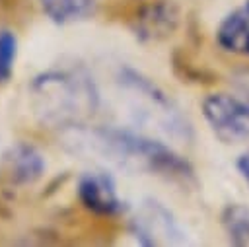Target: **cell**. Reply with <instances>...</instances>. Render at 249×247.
<instances>
[{"instance_id": "obj_13", "label": "cell", "mask_w": 249, "mask_h": 247, "mask_svg": "<svg viewBox=\"0 0 249 247\" xmlns=\"http://www.w3.org/2000/svg\"><path fill=\"white\" fill-rule=\"evenodd\" d=\"M235 169H237V173L241 175V179L249 185V150H245V152H241V154L237 156V159H235Z\"/></svg>"}, {"instance_id": "obj_2", "label": "cell", "mask_w": 249, "mask_h": 247, "mask_svg": "<svg viewBox=\"0 0 249 247\" xmlns=\"http://www.w3.org/2000/svg\"><path fill=\"white\" fill-rule=\"evenodd\" d=\"M95 152L130 171H144L173 183L193 185V165L171 146L144 132L119 126H95L88 132Z\"/></svg>"}, {"instance_id": "obj_4", "label": "cell", "mask_w": 249, "mask_h": 247, "mask_svg": "<svg viewBox=\"0 0 249 247\" xmlns=\"http://www.w3.org/2000/svg\"><path fill=\"white\" fill-rule=\"evenodd\" d=\"M202 117L222 142L249 140V88L206 95L202 99Z\"/></svg>"}, {"instance_id": "obj_7", "label": "cell", "mask_w": 249, "mask_h": 247, "mask_svg": "<svg viewBox=\"0 0 249 247\" xmlns=\"http://www.w3.org/2000/svg\"><path fill=\"white\" fill-rule=\"evenodd\" d=\"M179 23V10L171 0H154L142 6L132 19V31L140 41H161Z\"/></svg>"}, {"instance_id": "obj_8", "label": "cell", "mask_w": 249, "mask_h": 247, "mask_svg": "<svg viewBox=\"0 0 249 247\" xmlns=\"http://www.w3.org/2000/svg\"><path fill=\"white\" fill-rule=\"evenodd\" d=\"M4 167H6L8 181L12 185L25 187V185H33L43 177L47 169V161L35 146L27 142H18L6 150Z\"/></svg>"}, {"instance_id": "obj_3", "label": "cell", "mask_w": 249, "mask_h": 247, "mask_svg": "<svg viewBox=\"0 0 249 247\" xmlns=\"http://www.w3.org/2000/svg\"><path fill=\"white\" fill-rule=\"evenodd\" d=\"M117 82L134 99L132 109L138 121L154 124L158 130L179 142H187L191 138L193 130L189 121L158 84L128 66L119 70Z\"/></svg>"}, {"instance_id": "obj_1", "label": "cell", "mask_w": 249, "mask_h": 247, "mask_svg": "<svg viewBox=\"0 0 249 247\" xmlns=\"http://www.w3.org/2000/svg\"><path fill=\"white\" fill-rule=\"evenodd\" d=\"M35 117L51 128H84L99 107V91L84 68H51L29 86Z\"/></svg>"}, {"instance_id": "obj_12", "label": "cell", "mask_w": 249, "mask_h": 247, "mask_svg": "<svg viewBox=\"0 0 249 247\" xmlns=\"http://www.w3.org/2000/svg\"><path fill=\"white\" fill-rule=\"evenodd\" d=\"M18 54V37L12 29L0 27V84L8 82L14 72Z\"/></svg>"}, {"instance_id": "obj_6", "label": "cell", "mask_w": 249, "mask_h": 247, "mask_svg": "<svg viewBox=\"0 0 249 247\" xmlns=\"http://www.w3.org/2000/svg\"><path fill=\"white\" fill-rule=\"evenodd\" d=\"M78 198L86 210L97 216H119L126 210L117 193V183L107 171H86L78 179Z\"/></svg>"}, {"instance_id": "obj_9", "label": "cell", "mask_w": 249, "mask_h": 247, "mask_svg": "<svg viewBox=\"0 0 249 247\" xmlns=\"http://www.w3.org/2000/svg\"><path fill=\"white\" fill-rule=\"evenodd\" d=\"M216 43L222 51L235 56H249V0L228 12L218 29Z\"/></svg>"}, {"instance_id": "obj_10", "label": "cell", "mask_w": 249, "mask_h": 247, "mask_svg": "<svg viewBox=\"0 0 249 247\" xmlns=\"http://www.w3.org/2000/svg\"><path fill=\"white\" fill-rule=\"evenodd\" d=\"M43 14L56 25L88 19L95 12L93 0H39Z\"/></svg>"}, {"instance_id": "obj_11", "label": "cell", "mask_w": 249, "mask_h": 247, "mask_svg": "<svg viewBox=\"0 0 249 247\" xmlns=\"http://www.w3.org/2000/svg\"><path fill=\"white\" fill-rule=\"evenodd\" d=\"M222 226L228 239L233 245L249 247V208L233 202L228 204L222 212Z\"/></svg>"}, {"instance_id": "obj_5", "label": "cell", "mask_w": 249, "mask_h": 247, "mask_svg": "<svg viewBox=\"0 0 249 247\" xmlns=\"http://www.w3.org/2000/svg\"><path fill=\"white\" fill-rule=\"evenodd\" d=\"M130 231L140 245H175L185 241V231L173 212L154 198H146L130 220Z\"/></svg>"}]
</instances>
